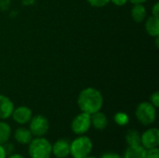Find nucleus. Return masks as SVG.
Segmentation results:
<instances>
[{"instance_id":"obj_21","label":"nucleus","mask_w":159,"mask_h":158,"mask_svg":"<svg viewBox=\"0 0 159 158\" xmlns=\"http://www.w3.org/2000/svg\"><path fill=\"white\" fill-rule=\"evenodd\" d=\"M146 158H159L158 147L147 150V153H146Z\"/></svg>"},{"instance_id":"obj_25","label":"nucleus","mask_w":159,"mask_h":158,"mask_svg":"<svg viewBox=\"0 0 159 158\" xmlns=\"http://www.w3.org/2000/svg\"><path fill=\"white\" fill-rule=\"evenodd\" d=\"M7 155L5 149H4L3 145L0 144V158H7Z\"/></svg>"},{"instance_id":"obj_16","label":"nucleus","mask_w":159,"mask_h":158,"mask_svg":"<svg viewBox=\"0 0 159 158\" xmlns=\"http://www.w3.org/2000/svg\"><path fill=\"white\" fill-rule=\"evenodd\" d=\"M12 135V129L8 123L5 121H0V144L3 145L7 143Z\"/></svg>"},{"instance_id":"obj_7","label":"nucleus","mask_w":159,"mask_h":158,"mask_svg":"<svg viewBox=\"0 0 159 158\" xmlns=\"http://www.w3.org/2000/svg\"><path fill=\"white\" fill-rule=\"evenodd\" d=\"M141 145L146 150L159 146V129L157 128H149L141 134Z\"/></svg>"},{"instance_id":"obj_3","label":"nucleus","mask_w":159,"mask_h":158,"mask_svg":"<svg viewBox=\"0 0 159 158\" xmlns=\"http://www.w3.org/2000/svg\"><path fill=\"white\" fill-rule=\"evenodd\" d=\"M93 150L91 139L86 135H79L70 142V156L73 158H85L90 156Z\"/></svg>"},{"instance_id":"obj_27","label":"nucleus","mask_w":159,"mask_h":158,"mask_svg":"<svg viewBox=\"0 0 159 158\" xmlns=\"http://www.w3.org/2000/svg\"><path fill=\"white\" fill-rule=\"evenodd\" d=\"M129 1L134 5V4H143V3H145L147 0H129Z\"/></svg>"},{"instance_id":"obj_20","label":"nucleus","mask_w":159,"mask_h":158,"mask_svg":"<svg viewBox=\"0 0 159 158\" xmlns=\"http://www.w3.org/2000/svg\"><path fill=\"white\" fill-rule=\"evenodd\" d=\"M157 109L159 107V92L156 91L150 96V101H149Z\"/></svg>"},{"instance_id":"obj_9","label":"nucleus","mask_w":159,"mask_h":158,"mask_svg":"<svg viewBox=\"0 0 159 158\" xmlns=\"http://www.w3.org/2000/svg\"><path fill=\"white\" fill-rule=\"evenodd\" d=\"M52 155L56 158H67L70 156V142L59 139L52 144Z\"/></svg>"},{"instance_id":"obj_13","label":"nucleus","mask_w":159,"mask_h":158,"mask_svg":"<svg viewBox=\"0 0 159 158\" xmlns=\"http://www.w3.org/2000/svg\"><path fill=\"white\" fill-rule=\"evenodd\" d=\"M146 153L147 150L140 144L135 146H128L122 156L123 158H146Z\"/></svg>"},{"instance_id":"obj_19","label":"nucleus","mask_w":159,"mask_h":158,"mask_svg":"<svg viewBox=\"0 0 159 158\" xmlns=\"http://www.w3.org/2000/svg\"><path fill=\"white\" fill-rule=\"evenodd\" d=\"M88 3L94 7H102L110 3V0H87Z\"/></svg>"},{"instance_id":"obj_11","label":"nucleus","mask_w":159,"mask_h":158,"mask_svg":"<svg viewBox=\"0 0 159 158\" xmlns=\"http://www.w3.org/2000/svg\"><path fill=\"white\" fill-rule=\"evenodd\" d=\"M13 137L15 141L21 145H28L33 139V135L29 129L24 127H20L16 129L13 133Z\"/></svg>"},{"instance_id":"obj_15","label":"nucleus","mask_w":159,"mask_h":158,"mask_svg":"<svg viewBox=\"0 0 159 158\" xmlns=\"http://www.w3.org/2000/svg\"><path fill=\"white\" fill-rule=\"evenodd\" d=\"M131 18L137 22H143L146 19V8L143 4H134L131 8Z\"/></svg>"},{"instance_id":"obj_17","label":"nucleus","mask_w":159,"mask_h":158,"mask_svg":"<svg viewBox=\"0 0 159 158\" xmlns=\"http://www.w3.org/2000/svg\"><path fill=\"white\" fill-rule=\"evenodd\" d=\"M125 141L128 146H135L141 144V133L137 129H129L126 133Z\"/></svg>"},{"instance_id":"obj_2","label":"nucleus","mask_w":159,"mask_h":158,"mask_svg":"<svg viewBox=\"0 0 159 158\" xmlns=\"http://www.w3.org/2000/svg\"><path fill=\"white\" fill-rule=\"evenodd\" d=\"M30 158H50L52 156V144L45 137H34L28 144Z\"/></svg>"},{"instance_id":"obj_24","label":"nucleus","mask_w":159,"mask_h":158,"mask_svg":"<svg viewBox=\"0 0 159 158\" xmlns=\"http://www.w3.org/2000/svg\"><path fill=\"white\" fill-rule=\"evenodd\" d=\"M110 2L117 7H122V6H125L129 2V0H110Z\"/></svg>"},{"instance_id":"obj_22","label":"nucleus","mask_w":159,"mask_h":158,"mask_svg":"<svg viewBox=\"0 0 159 158\" xmlns=\"http://www.w3.org/2000/svg\"><path fill=\"white\" fill-rule=\"evenodd\" d=\"M100 158H123L120 154L115 153V152H106L103 153Z\"/></svg>"},{"instance_id":"obj_8","label":"nucleus","mask_w":159,"mask_h":158,"mask_svg":"<svg viewBox=\"0 0 159 158\" xmlns=\"http://www.w3.org/2000/svg\"><path fill=\"white\" fill-rule=\"evenodd\" d=\"M32 116H33L32 110L25 105H21L17 108H14L13 113L11 115V117L14 120V122H16L17 124L20 126L28 124Z\"/></svg>"},{"instance_id":"obj_14","label":"nucleus","mask_w":159,"mask_h":158,"mask_svg":"<svg viewBox=\"0 0 159 158\" xmlns=\"http://www.w3.org/2000/svg\"><path fill=\"white\" fill-rule=\"evenodd\" d=\"M145 30L150 36H159V18L155 16L148 17L145 20Z\"/></svg>"},{"instance_id":"obj_12","label":"nucleus","mask_w":159,"mask_h":158,"mask_svg":"<svg viewBox=\"0 0 159 158\" xmlns=\"http://www.w3.org/2000/svg\"><path fill=\"white\" fill-rule=\"evenodd\" d=\"M91 127L97 130H104L108 126V118L104 113L99 111L90 115Z\"/></svg>"},{"instance_id":"obj_23","label":"nucleus","mask_w":159,"mask_h":158,"mask_svg":"<svg viewBox=\"0 0 159 158\" xmlns=\"http://www.w3.org/2000/svg\"><path fill=\"white\" fill-rule=\"evenodd\" d=\"M152 16L159 18V2H156L152 7Z\"/></svg>"},{"instance_id":"obj_4","label":"nucleus","mask_w":159,"mask_h":158,"mask_svg":"<svg viewBox=\"0 0 159 158\" xmlns=\"http://www.w3.org/2000/svg\"><path fill=\"white\" fill-rule=\"evenodd\" d=\"M135 116L143 126H151L157 119V108L150 102H142L136 107Z\"/></svg>"},{"instance_id":"obj_18","label":"nucleus","mask_w":159,"mask_h":158,"mask_svg":"<svg viewBox=\"0 0 159 158\" xmlns=\"http://www.w3.org/2000/svg\"><path fill=\"white\" fill-rule=\"evenodd\" d=\"M114 120H115V122H116L118 126L123 127V126H126V125L129 124V115H128L126 113H124V112H118V113H116V114L115 115Z\"/></svg>"},{"instance_id":"obj_1","label":"nucleus","mask_w":159,"mask_h":158,"mask_svg":"<svg viewBox=\"0 0 159 158\" xmlns=\"http://www.w3.org/2000/svg\"><path fill=\"white\" fill-rule=\"evenodd\" d=\"M77 105L81 112L89 115L99 112L103 105L102 94L95 88H86L80 91L77 97Z\"/></svg>"},{"instance_id":"obj_28","label":"nucleus","mask_w":159,"mask_h":158,"mask_svg":"<svg viewBox=\"0 0 159 158\" xmlns=\"http://www.w3.org/2000/svg\"><path fill=\"white\" fill-rule=\"evenodd\" d=\"M85 158H97V157H95V156H87V157H85Z\"/></svg>"},{"instance_id":"obj_10","label":"nucleus","mask_w":159,"mask_h":158,"mask_svg":"<svg viewBox=\"0 0 159 158\" xmlns=\"http://www.w3.org/2000/svg\"><path fill=\"white\" fill-rule=\"evenodd\" d=\"M14 108L13 102L7 96L0 94V119L6 120L11 117Z\"/></svg>"},{"instance_id":"obj_26","label":"nucleus","mask_w":159,"mask_h":158,"mask_svg":"<svg viewBox=\"0 0 159 158\" xmlns=\"http://www.w3.org/2000/svg\"><path fill=\"white\" fill-rule=\"evenodd\" d=\"M7 158H25L22 155H20V154H11V155H9L8 156H7Z\"/></svg>"},{"instance_id":"obj_6","label":"nucleus","mask_w":159,"mask_h":158,"mask_svg":"<svg viewBox=\"0 0 159 158\" xmlns=\"http://www.w3.org/2000/svg\"><path fill=\"white\" fill-rule=\"evenodd\" d=\"M91 128V120L90 115L81 112L80 114L76 115L71 123V129L74 134L85 135Z\"/></svg>"},{"instance_id":"obj_5","label":"nucleus","mask_w":159,"mask_h":158,"mask_svg":"<svg viewBox=\"0 0 159 158\" xmlns=\"http://www.w3.org/2000/svg\"><path fill=\"white\" fill-rule=\"evenodd\" d=\"M28 124L33 137H44L48 132L49 121L43 115H33Z\"/></svg>"}]
</instances>
